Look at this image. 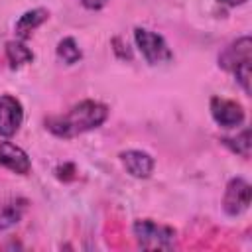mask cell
Wrapping results in <instances>:
<instances>
[{"mask_svg":"<svg viewBox=\"0 0 252 252\" xmlns=\"http://www.w3.org/2000/svg\"><path fill=\"white\" fill-rule=\"evenodd\" d=\"M108 118V106L98 100H81L61 114L45 118V128L57 138H75L104 124Z\"/></svg>","mask_w":252,"mask_h":252,"instance_id":"6da1fadb","label":"cell"},{"mask_svg":"<svg viewBox=\"0 0 252 252\" xmlns=\"http://www.w3.org/2000/svg\"><path fill=\"white\" fill-rule=\"evenodd\" d=\"M220 4H226V6H240V4H244L246 0H219Z\"/></svg>","mask_w":252,"mask_h":252,"instance_id":"e0dca14e","label":"cell"},{"mask_svg":"<svg viewBox=\"0 0 252 252\" xmlns=\"http://www.w3.org/2000/svg\"><path fill=\"white\" fill-rule=\"evenodd\" d=\"M252 41L248 35H242L238 39H234L232 43H228L220 55H219V65L224 69V71H234L236 67H240L242 63H250L252 59Z\"/></svg>","mask_w":252,"mask_h":252,"instance_id":"52a82bcc","label":"cell"},{"mask_svg":"<svg viewBox=\"0 0 252 252\" xmlns=\"http://www.w3.org/2000/svg\"><path fill=\"white\" fill-rule=\"evenodd\" d=\"M0 165L18 175H28L32 171L30 156L12 142H0Z\"/></svg>","mask_w":252,"mask_h":252,"instance_id":"ba28073f","label":"cell"},{"mask_svg":"<svg viewBox=\"0 0 252 252\" xmlns=\"http://www.w3.org/2000/svg\"><path fill=\"white\" fill-rule=\"evenodd\" d=\"M134 41L150 65H159V63H167L173 59V53L167 47L165 39L152 30L136 28L134 30Z\"/></svg>","mask_w":252,"mask_h":252,"instance_id":"3957f363","label":"cell"},{"mask_svg":"<svg viewBox=\"0 0 252 252\" xmlns=\"http://www.w3.org/2000/svg\"><path fill=\"white\" fill-rule=\"evenodd\" d=\"M24 122V106L12 94L0 96V136H14Z\"/></svg>","mask_w":252,"mask_h":252,"instance_id":"5b68a950","label":"cell"},{"mask_svg":"<svg viewBox=\"0 0 252 252\" xmlns=\"http://www.w3.org/2000/svg\"><path fill=\"white\" fill-rule=\"evenodd\" d=\"M6 59H8V63H10L12 69H20V67L32 63L33 53H32V49L24 41L12 39V41L6 43Z\"/></svg>","mask_w":252,"mask_h":252,"instance_id":"8fae6325","label":"cell"},{"mask_svg":"<svg viewBox=\"0 0 252 252\" xmlns=\"http://www.w3.org/2000/svg\"><path fill=\"white\" fill-rule=\"evenodd\" d=\"M211 116L222 128H236L244 122V108L236 100L213 96L211 98Z\"/></svg>","mask_w":252,"mask_h":252,"instance_id":"8992f818","label":"cell"},{"mask_svg":"<svg viewBox=\"0 0 252 252\" xmlns=\"http://www.w3.org/2000/svg\"><path fill=\"white\" fill-rule=\"evenodd\" d=\"M132 232L138 240V244L144 250H167L175 242V228L167 224L154 222L150 219H140L134 222Z\"/></svg>","mask_w":252,"mask_h":252,"instance_id":"7a4b0ae2","label":"cell"},{"mask_svg":"<svg viewBox=\"0 0 252 252\" xmlns=\"http://www.w3.org/2000/svg\"><path fill=\"white\" fill-rule=\"evenodd\" d=\"M47 18H49V12H47L45 8L28 10V12H24V14L18 18V22H16V26H14V32H16V35H18L20 39H28Z\"/></svg>","mask_w":252,"mask_h":252,"instance_id":"30bf717a","label":"cell"},{"mask_svg":"<svg viewBox=\"0 0 252 252\" xmlns=\"http://www.w3.org/2000/svg\"><path fill=\"white\" fill-rule=\"evenodd\" d=\"M57 57L65 63V65H75L81 61L83 57V51L81 47L77 45V41L73 37H63L59 43H57Z\"/></svg>","mask_w":252,"mask_h":252,"instance_id":"4fadbf2b","label":"cell"},{"mask_svg":"<svg viewBox=\"0 0 252 252\" xmlns=\"http://www.w3.org/2000/svg\"><path fill=\"white\" fill-rule=\"evenodd\" d=\"M26 209V201H10L0 209V230H8L20 222Z\"/></svg>","mask_w":252,"mask_h":252,"instance_id":"7c38bea8","label":"cell"},{"mask_svg":"<svg viewBox=\"0 0 252 252\" xmlns=\"http://www.w3.org/2000/svg\"><path fill=\"white\" fill-rule=\"evenodd\" d=\"M232 75L236 77V81H238V85L244 89V93L248 94L250 93V63H242L240 67H236L234 71H232Z\"/></svg>","mask_w":252,"mask_h":252,"instance_id":"9a60e30c","label":"cell"},{"mask_svg":"<svg viewBox=\"0 0 252 252\" xmlns=\"http://www.w3.org/2000/svg\"><path fill=\"white\" fill-rule=\"evenodd\" d=\"M226 148H230L234 154L242 156V158H250V130L244 128L236 138H222L220 140Z\"/></svg>","mask_w":252,"mask_h":252,"instance_id":"5bb4252c","label":"cell"},{"mask_svg":"<svg viewBox=\"0 0 252 252\" xmlns=\"http://www.w3.org/2000/svg\"><path fill=\"white\" fill-rule=\"evenodd\" d=\"M250 183L242 177H234L226 183L224 189V197H222V209L228 217H236L240 213H244L250 205Z\"/></svg>","mask_w":252,"mask_h":252,"instance_id":"277c9868","label":"cell"},{"mask_svg":"<svg viewBox=\"0 0 252 252\" xmlns=\"http://www.w3.org/2000/svg\"><path fill=\"white\" fill-rule=\"evenodd\" d=\"M120 161L124 165V169L138 179H146L152 175L154 171V158L148 152L142 150H126L120 154Z\"/></svg>","mask_w":252,"mask_h":252,"instance_id":"9c48e42d","label":"cell"},{"mask_svg":"<svg viewBox=\"0 0 252 252\" xmlns=\"http://www.w3.org/2000/svg\"><path fill=\"white\" fill-rule=\"evenodd\" d=\"M81 2H83V6L89 8V10H100L108 0H81Z\"/></svg>","mask_w":252,"mask_h":252,"instance_id":"2e32d148","label":"cell"}]
</instances>
